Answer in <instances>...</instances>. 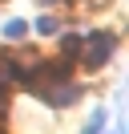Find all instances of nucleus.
Instances as JSON below:
<instances>
[{
  "label": "nucleus",
  "mask_w": 129,
  "mask_h": 134,
  "mask_svg": "<svg viewBox=\"0 0 129 134\" xmlns=\"http://www.w3.org/2000/svg\"><path fill=\"white\" fill-rule=\"evenodd\" d=\"M36 33H56V20L53 16H40L36 20Z\"/></svg>",
  "instance_id": "7"
},
{
  "label": "nucleus",
  "mask_w": 129,
  "mask_h": 134,
  "mask_svg": "<svg viewBox=\"0 0 129 134\" xmlns=\"http://www.w3.org/2000/svg\"><path fill=\"white\" fill-rule=\"evenodd\" d=\"M105 122H109V118H105V110H97V114H93V118H89V122H85V130H101Z\"/></svg>",
  "instance_id": "5"
},
{
  "label": "nucleus",
  "mask_w": 129,
  "mask_h": 134,
  "mask_svg": "<svg viewBox=\"0 0 129 134\" xmlns=\"http://www.w3.org/2000/svg\"><path fill=\"white\" fill-rule=\"evenodd\" d=\"M85 45H89V49H81V53H85V65L89 69H101L105 61L113 57V49H117V37H113V33H93Z\"/></svg>",
  "instance_id": "2"
},
{
  "label": "nucleus",
  "mask_w": 129,
  "mask_h": 134,
  "mask_svg": "<svg viewBox=\"0 0 129 134\" xmlns=\"http://www.w3.org/2000/svg\"><path fill=\"white\" fill-rule=\"evenodd\" d=\"M8 102H12V93H8V81H0V118L8 114Z\"/></svg>",
  "instance_id": "6"
},
{
  "label": "nucleus",
  "mask_w": 129,
  "mask_h": 134,
  "mask_svg": "<svg viewBox=\"0 0 129 134\" xmlns=\"http://www.w3.org/2000/svg\"><path fill=\"white\" fill-rule=\"evenodd\" d=\"M4 37L20 41V37H24V20H8V25H4Z\"/></svg>",
  "instance_id": "4"
},
{
  "label": "nucleus",
  "mask_w": 129,
  "mask_h": 134,
  "mask_svg": "<svg viewBox=\"0 0 129 134\" xmlns=\"http://www.w3.org/2000/svg\"><path fill=\"white\" fill-rule=\"evenodd\" d=\"M32 93H36V98H44L53 110H61V106H73V102L81 98V90L69 81V77H64V81H48V85H36Z\"/></svg>",
  "instance_id": "1"
},
{
  "label": "nucleus",
  "mask_w": 129,
  "mask_h": 134,
  "mask_svg": "<svg viewBox=\"0 0 129 134\" xmlns=\"http://www.w3.org/2000/svg\"><path fill=\"white\" fill-rule=\"evenodd\" d=\"M81 49H85V37H77V33H64L61 37V57H81Z\"/></svg>",
  "instance_id": "3"
},
{
  "label": "nucleus",
  "mask_w": 129,
  "mask_h": 134,
  "mask_svg": "<svg viewBox=\"0 0 129 134\" xmlns=\"http://www.w3.org/2000/svg\"><path fill=\"white\" fill-rule=\"evenodd\" d=\"M40 4H53V0H40Z\"/></svg>",
  "instance_id": "8"
}]
</instances>
